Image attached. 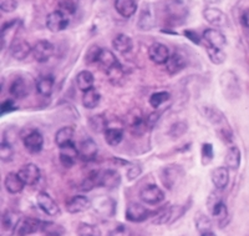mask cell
I'll return each mask as SVG.
<instances>
[{"label":"cell","instance_id":"cell-1","mask_svg":"<svg viewBox=\"0 0 249 236\" xmlns=\"http://www.w3.org/2000/svg\"><path fill=\"white\" fill-rule=\"evenodd\" d=\"M219 85H221L222 93L224 98L228 100H237L241 97V84L238 80L237 75L231 70L222 73L219 77Z\"/></svg>","mask_w":249,"mask_h":236},{"label":"cell","instance_id":"cell-2","mask_svg":"<svg viewBox=\"0 0 249 236\" xmlns=\"http://www.w3.org/2000/svg\"><path fill=\"white\" fill-rule=\"evenodd\" d=\"M218 191H219V189L211 194L208 201H207V206H208V210L211 211V215L219 222V226L222 228L223 226L222 222L227 221V217H228V209H227V205L224 204Z\"/></svg>","mask_w":249,"mask_h":236},{"label":"cell","instance_id":"cell-3","mask_svg":"<svg viewBox=\"0 0 249 236\" xmlns=\"http://www.w3.org/2000/svg\"><path fill=\"white\" fill-rule=\"evenodd\" d=\"M183 169L179 165H167L164 166L161 171V180L163 182L164 188L172 190L183 177Z\"/></svg>","mask_w":249,"mask_h":236},{"label":"cell","instance_id":"cell-4","mask_svg":"<svg viewBox=\"0 0 249 236\" xmlns=\"http://www.w3.org/2000/svg\"><path fill=\"white\" fill-rule=\"evenodd\" d=\"M23 26L21 20H10L9 23L1 29V50L12 48L13 44L15 43V38H17L18 30Z\"/></svg>","mask_w":249,"mask_h":236},{"label":"cell","instance_id":"cell-5","mask_svg":"<svg viewBox=\"0 0 249 236\" xmlns=\"http://www.w3.org/2000/svg\"><path fill=\"white\" fill-rule=\"evenodd\" d=\"M92 208L102 217H111L116 214V201L108 197H97L93 199Z\"/></svg>","mask_w":249,"mask_h":236},{"label":"cell","instance_id":"cell-6","mask_svg":"<svg viewBox=\"0 0 249 236\" xmlns=\"http://www.w3.org/2000/svg\"><path fill=\"white\" fill-rule=\"evenodd\" d=\"M69 25V15L61 10L51 12L46 18V28L53 33L65 30Z\"/></svg>","mask_w":249,"mask_h":236},{"label":"cell","instance_id":"cell-7","mask_svg":"<svg viewBox=\"0 0 249 236\" xmlns=\"http://www.w3.org/2000/svg\"><path fill=\"white\" fill-rule=\"evenodd\" d=\"M166 197L164 195V191H162L155 184H150V185H146L141 191H140V199L144 202V204L148 205H159L160 202H162Z\"/></svg>","mask_w":249,"mask_h":236},{"label":"cell","instance_id":"cell-8","mask_svg":"<svg viewBox=\"0 0 249 236\" xmlns=\"http://www.w3.org/2000/svg\"><path fill=\"white\" fill-rule=\"evenodd\" d=\"M188 14V9L182 0H171L167 5V15L173 24H181Z\"/></svg>","mask_w":249,"mask_h":236},{"label":"cell","instance_id":"cell-9","mask_svg":"<svg viewBox=\"0 0 249 236\" xmlns=\"http://www.w3.org/2000/svg\"><path fill=\"white\" fill-rule=\"evenodd\" d=\"M151 216V211L139 202H130L126 208V220L131 222H142Z\"/></svg>","mask_w":249,"mask_h":236},{"label":"cell","instance_id":"cell-10","mask_svg":"<svg viewBox=\"0 0 249 236\" xmlns=\"http://www.w3.org/2000/svg\"><path fill=\"white\" fill-rule=\"evenodd\" d=\"M54 55V45L48 40H39L33 48V57L37 63H46Z\"/></svg>","mask_w":249,"mask_h":236},{"label":"cell","instance_id":"cell-11","mask_svg":"<svg viewBox=\"0 0 249 236\" xmlns=\"http://www.w3.org/2000/svg\"><path fill=\"white\" fill-rule=\"evenodd\" d=\"M24 146L30 154H37L43 150L44 137L37 130H30L23 139Z\"/></svg>","mask_w":249,"mask_h":236},{"label":"cell","instance_id":"cell-12","mask_svg":"<svg viewBox=\"0 0 249 236\" xmlns=\"http://www.w3.org/2000/svg\"><path fill=\"white\" fill-rule=\"evenodd\" d=\"M31 91V83L25 77H17L10 85V94L15 99H24Z\"/></svg>","mask_w":249,"mask_h":236},{"label":"cell","instance_id":"cell-13","mask_svg":"<svg viewBox=\"0 0 249 236\" xmlns=\"http://www.w3.org/2000/svg\"><path fill=\"white\" fill-rule=\"evenodd\" d=\"M41 226H43V221L35 217H24L20 221L19 226L17 229L18 236H28L31 234L40 233L41 231Z\"/></svg>","mask_w":249,"mask_h":236},{"label":"cell","instance_id":"cell-14","mask_svg":"<svg viewBox=\"0 0 249 236\" xmlns=\"http://www.w3.org/2000/svg\"><path fill=\"white\" fill-rule=\"evenodd\" d=\"M36 202L39 205V208L49 215V216H56L60 214L59 205L54 201V199L49 195L48 193H39L36 197Z\"/></svg>","mask_w":249,"mask_h":236},{"label":"cell","instance_id":"cell-15","mask_svg":"<svg viewBox=\"0 0 249 236\" xmlns=\"http://www.w3.org/2000/svg\"><path fill=\"white\" fill-rule=\"evenodd\" d=\"M170 55L171 54L168 48L162 43H153L148 48V58L151 59V61H153L157 65H162V64L167 63Z\"/></svg>","mask_w":249,"mask_h":236},{"label":"cell","instance_id":"cell-16","mask_svg":"<svg viewBox=\"0 0 249 236\" xmlns=\"http://www.w3.org/2000/svg\"><path fill=\"white\" fill-rule=\"evenodd\" d=\"M18 174L23 179V181L25 182V185L30 186L37 184V181L40 180V177H41V171H40L39 166L35 165V164H31V162L21 166L20 170L18 171Z\"/></svg>","mask_w":249,"mask_h":236},{"label":"cell","instance_id":"cell-17","mask_svg":"<svg viewBox=\"0 0 249 236\" xmlns=\"http://www.w3.org/2000/svg\"><path fill=\"white\" fill-rule=\"evenodd\" d=\"M59 153L60 161L65 168H71V166L75 165L77 157H80L79 155V149L75 146L74 142H70L68 145L61 146Z\"/></svg>","mask_w":249,"mask_h":236},{"label":"cell","instance_id":"cell-18","mask_svg":"<svg viewBox=\"0 0 249 236\" xmlns=\"http://www.w3.org/2000/svg\"><path fill=\"white\" fill-rule=\"evenodd\" d=\"M121 184V177L116 170H102L99 174V186L105 189H116Z\"/></svg>","mask_w":249,"mask_h":236},{"label":"cell","instance_id":"cell-19","mask_svg":"<svg viewBox=\"0 0 249 236\" xmlns=\"http://www.w3.org/2000/svg\"><path fill=\"white\" fill-rule=\"evenodd\" d=\"M91 206V201L85 195H76L69 199L66 202V211L70 214H79L82 211L88 210Z\"/></svg>","mask_w":249,"mask_h":236},{"label":"cell","instance_id":"cell-20","mask_svg":"<svg viewBox=\"0 0 249 236\" xmlns=\"http://www.w3.org/2000/svg\"><path fill=\"white\" fill-rule=\"evenodd\" d=\"M97 151H99V148H97L96 142L90 139V138H88V139L82 140L81 145L79 148L80 159L86 162L92 161L96 157Z\"/></svg>","mask_w":249,"mask_h":236},{"label":"cell","instance_id":"cell-21","mask_svg":"<svg viewBox=\"0 0 249 236\" xmlns=\"http://www.w3.org/2000/svg\"><path fill=\"white\" fill-rule=\"evenodd\" d=\"M203 39L206 40L207 45L214 46V48H223L227 43V39L224 34L214 28L206 29L202 34Z\"/></svg>","mask_w":249,"mask_h":236},{"label":"cell","instance_id":"cell-22","mask_svg":"<svg viewBox=\"0 0 249 236\" xmlns=\"http://www.w3.org/2000/svg\"><path fill=\"white\" fill-rule=\"evenodd\" d=\"M20 221H21V219H20L19 214L12 210H5L3 213V216H1V229L5 233L17 231Z\"/></svg>","mask_w":249,"mask_h":236},{"label":"cell","instance_id":"cell-23","mask_svg":"<svg viewBox=\"0 0 249 236\" xmlns=\"http://www.w3.org/2000/svg\"><path fill=\"white\" fill-rule=\"evenodd\" d=\"M203 17L213 26H224L227 24V18L221 9L213 8V6L206 8L203 12Z\"/></svg>","mask_w":249,"mask_h":236},{"label":"cell","instance_id":"cell-24","mask_svg":"<svg viewBox=\"0 0 249 236\" xmlns=\"http://www.w3.org/2000/svg\"><path fill=\"white\" fill-rule=\"evenodd\" d=\"M4 186L9 194H19L23 191L25 182L18 173H9L4 179Z\"/></svg>","mask_w":249,"mask_h":236},{"label":"cell","instance_id":"cell-25","mask_svg":"<svg viewBox=\"0 0 249 236\" xmlns=\"http://www.w3.org/2000/svg\"><path fill=\"white\" fill-rule=\"evenodd\" d=\"M211 177H212V182L214 188L223 190V189L227 188L228 182H230V171H228V168H224V166L215 168Z\"/></svg>","mask_w":249,"mask_h":236},{"label":"cell","instance_id":"cell-26","mask_svg":"<svg viewBox=\"0 0 249 236\" xmlns=\"http://www.w3.org/2000/svg\"><path fill=\"white\" fill-rule=\"evenodd\" d=\"M164 65H166V69H167V71L171 75H175L181 73L186 68L187 61L184 59V57H182L179 53H175V54L170 55L167 63L164 64Z\"/></svg>","mask_w":249,"mask_h":236},{"label":"cell","instance_id":"cell-27","mask_svg":"<svg viewBox=\"0 0 249 236\" xmlns=\"http://www.w3.org/2000/svg\"><path fill=\"white\" fill-rule=\"evenodd\" d=\"M115 9L121 17L131 18L137 12L136 0H115Z\"/></svg>","mask_w":249,"mask_h":236},{"label":"cell","instance_id":"cell-28","mask_svg":"<svg viewBox=\"0 0 249 236\" xmlns=\"http://www.w3.org/2000/svg\"><path fill=\"white\" fill-rule=\"evenodd\" d=\"M10 50H12V57L15 60H19V61L26 59L29 57V54L33 53V48H31L30 44L28 41H25V40H19V41L13 44Z\"/></svg>","mask_w":249,"mask_h":236},{"label":"cell","instance_id":"cell-29","mask_svg":"<svg viewBox=\"0 0 249 236\" xmlns=\"http://www.w3.org/2000/svg\"><path fill=\"white\" fill-rule=\"evenodd\" d=\"M173 221V206H163L155 211L152 215V224L155 225H164Z\"/></svg>","mask_w":249,"mask_h":236},{"label":"cell","instance_id":"cell-30","mask_svg":"<svg viewBox=\"0 0 249 236\" xmlns=\"http://www.w3.org/2000/svg\"><path fill=\"white\" fill-rule=\"evenodd\" d=\"M112 46L115 50L121 53V54H127V53H130L132 50L133 41L128 35L119 34L117 37L113 38Z\"/></svg>","mask_w":249,"mask_h":236},{"label":"cell","instance_id":"cell-31","mask_svg":"<svg viewBox=\"0 0 249 236\" xmlns=\"http://www.w3.org/2000/svg\"><path fill=\"white\" fill-rule=\"evenodd\" d=\"M241 160H242V154L241 150L237 148V146H231L228 149L226 154V157H224V162H226V166L231 170H238L239 166H241Z\"/></svg>","mask_w":249,"mask_h":236},{"label":"cell","instance_id":"cell-32","mask_svg":"<svg viewBox=\"0 0 249 236\" xmlns=\"http://www.w3.org/2000/svg\"><path fill=\"white\" fill-rule=\"evenodd\" d=\"M97 64L101 66V69H104L105 71H108L111 68H113V66H116L117 64H120V61L117 60L116 55L113 54L112 51L108 50V49H101Z\"/></svg>","mask_w":249,"mask_h":236},{"label":"cell","instance_id":"cell-33","mask_svg":"<svg viewBox=\"0 0 249 236\" xmlns=\"http://www.w3.org/2000/svg\"><path fill=\"white\" fill-rule=\"evenodd\" d=\"M54 89V78L51 75H44L36 80V90L43 97H50Z\"/></svg>","mask_w":249,"mask_h":236},{"label":"cell","instance_id":"cell-34","mask_svg":"<svg viewBox=\"0 0 249 236\" xmlns=\"http://www.w3.org/2000/svg\"><path fill=\"white\" fill-rule=\"evenodd\" d=\"M100 93L95 88H91L89 90L84 91L82 95V105L86 109H95L100 104Z\"/></svg>","mask_w":249,"mask_h":236},{"label":"cell","instance_id":"cell-35","mask_svg":"<svg viewBox=\"0 0 249 236\" xmlns=\"http://www.w3.org/2000/svg\"><path fill=\"white\" fill-rule=\"evenodd\" d=\"M93 83H95V78L91 71L82 70L76 75V85L81 91H86L93 88Z\"/></svg>","mask_w":249,"mask_h":236},{"label":"cell","instance_id":"cell-36","mask_svg":"<svg viewBox=\"0 0 249 236\" xmlns=\"http://www.w3.org/2000/svg\"><path fill=\"white\" fill-rule=\"evenodd\" d=\"M72 138H74V128L65 126V128L57 130V133L55 134V142L59 148H61V146H65L72 142Z\"/></svg>","mask_w":249,"mask_h":236},{"label":"cell","instance_id":"cell-37","mask_svg":"<svg viewBox=\"0 0 249 236\" xmlns=\"http://www.w3.org/2000/svg\"><path fill=\"white\" fill-rule=\"evenodd\" d=\"M104 134H105V140L108 145L117 146L124 140V131L121 128H108Z\"/></svg>","mask_w":249,"mask_h":236},{"label":"cell","instance_id":"cell-38","mask_svg":"<svg viewBox=\"0 0 249 236\" xmlns=\"http://www.w3.org/2000/svg\"><path fill=\"white\" fill-rule=\"evenodd\" d=\"M155 17L152 14V10L150 9V6H146V8L142 9L141 14H140L139 19V26L142 30H150L155 26Z\"/></svg>","mask_w":249,"mask_h":236},{"label":"cell","instance_id":"cell-39","mask_svg":"<svg viewBox=\"0 0 249 236\" xmlns=\"http://www.w3.org/2000/svg\"><path fill=\"white\" fill-rule=\"evenodd\" d=\"M195 224H196V229L198 231L199 234H207L211 233L212 231V221L208 216H207L206 214L203 213H198L196 215L195 217Z\"/></svg>","mask_w":249,"mask_h":236},{"label":"cell","instance_id":"cell-40","mask_svg":"<svg viewBox=\"0 0 249 236\" xmlns=\"http://www.w3.org/2000/svg\"><path fill=\"white\" fill-rule=\"evenodd\" d=\"M89 125L95 133H105L107 130V120L104 115L97 114L93 115L89 119Z\"/></svg>","mask_w":249,"mask_h":236},{"label":"cell","instance_id":"cell-41","mask_svg":"<svg viewBox=\"0 0 249 236\" xmlns=\"http://www.w3.org/2000/svg\"><path fill=\"white\" fill-rule=\"evenodd\" d=\"M207 54L208 58L215 65H221L226 61V53L222 50V48H214V46L207 45Z\"/></svg>","mask_w":249,"mask_h":236},{"label":"cell","instance_id":"cell-42","mask_svg":"<svg viewBox=\"0 0 249 236\" xmlns=\"http://www.w3.org/2000/svg\"><path fill=\"white\" fill-rule=\"evenodd\" d=\"M76 234L77 236H101V230H100L99 226H96V225L81 222L77 226Z\"/></svg>","mask_w":249,"mask_h":236},{"label":"cell","instance_id":"cell-43","mask_svg":"<svg viewBox=\"0 0 249 236\" xmlns=\"http://www.w3.org/2000/svg\"><path fill=\"white\" fill-rule=\"evenodd\" d=\"M99 174H100L99 170L91 171V173L88 175V177L82 180L81 186H80L81 190L90 191L92 190L93 188H97V186H99Z\"/></svg>","mask_w":249,"mask_h":236},{"label":"cell","instance_id":"cell-44","mask_svg":"<svg viewBox=\"0 0 249 236\" xmlns=\"http://www.w3.org/2000/svg\"><path fill=\"white\" fill-rule=\"evenodd\" d=\"M106 75H107V79L110 80V83L113 85H117L119 83H121L124 78V70L122 68L121 64H117L116 66L111 68L110 70L106 71Z\"/></svg>","mask_w":249,"mask_h":236},{"label":"cell","instance_id":"cell-45","mask_svg":"<svg viewBox=\"0 0 249 236\" xmlns=\"http://www.w3.org/2000/svg\"><path fill=\"white\" fill-rule=\"evenodd\" d=\"M46 236H61L62 234L65 233V229L61 228L60 225L55 224L51 221H43V226H41V231Z\"/></svg>","mask_w":249,"mask_h":236},{"label":"cell","instance_id":"cell-46","mask_svg":"<svg viewBox=\"0 0 249 236\" xmlns=\"http://www.w3.org/2000/svg\"><path fill=\"white\" fill-rule=\"evenodd\" d=\"M187 130H188V125H187L186 121L182 120V121H177L171 125L170 130H168V135L172 139H179V138L186 134Z\"/></svg>","mask_w":249,"mask_h":236},{"label":"cell","instance_id":"cell-47","mask_svg":"<svg viewBox=\"0 0 249 236\" xmlns=\"http://www.w3.org/2000/svg\"><path fill=\"white\" fill-rule=\"evenodd\" d=\"M170 93L168 91H157L155 94H152L150 97V104L152 108L159 109L160 106L163 105L164 102L168 101L170 99Z\"/></svg>","mask_w":249,"mask_h":236},{"label":"cell","instance_id":"cell-48","mask_svg":"<svg viewBox=\"0 0 249 236\" xmlns=\"http://www.w3.org/2000/svg\"><path fill=\"white\" fill-rule=\"evenodd\" d=\"M204 115L208 120H210L212 124H221V122L226 121V118L222 115V113L219 110H217L215 108H204Z\"/></svg>","mask_w":249,"mask_h":236},{"label":"cell","instance_id":"cell-49","mask_svg":"<svg viewBox=\"0 0 249 236\" xmlns=\"http://www.w3.org/2000/svg\"><path fill=\"white\" fill-rule=\"evenodd\" d=\"M77 5H79L77 0H59L60 10L66 13L68 15L75 14L77 10Z\"/></svg>","mask_w":249,"mask_h":236},{"label":"cell","instance_id":"cell-50","mask_svg":"<svg viewBox=\"0 0 249 236\" xmlns=\"http://www.w3.org/2000/svg\"><path fill=\"white\" fill-rule=\"evenodd\" d=\"M0 157H1V160L4 162L12 161V159L14 157V149L12 148V145L9 142H1V146H0Z\"/></svg>","mask_w":249,"mask_h":236},{"label":"cell","instance_id":"cell-51","mask_svg":"<svg viewBox=\"0 0 249 236\" xmlns=\"http://www.w3.org/2000/svg\"><path fill=\"white\" fill-rule=\"evenodd\" d=\"M213 157H214V151H213V146L208 142L203 144L202 145V164L203 165H207L210 164L213 160Z\"/></svg>","mask_w":249,"mask_h":236},{"label":"cell","instance_id":"cell-52","mask_svg":"<svg viewBox=\"0 0 249 236\" xmlns=\"http://www.w3.org/2000/svg\"><path fill=\"white\" fill-rule=\"evenodd\" d=\"M100 53H101V48L97 45H92L89 48V50L86 51L85 59L88 61V64H95L97 63V60H99Z\"/></svg>","mask_w":249,"mask_h":236},{"label":"cell","instance_id":"cell-53","mask_svg":"<svg viewBox=\"0 0 249 236\" xmlns=\"http://www.w3.org/2000/svg\"><path fill=\"white\" fill-rule=\"evenodd\" d=\"M108 236H132V233L126 225H119L108 233Z\"/></svg>","mask_w":249,"mask_h":236},{"label":"cell","instance_id":"cell-54","mask_svg":"<svg viewBox=\"0 0 249 236\" xmlns=\"http://www.w3.org/2000/svg\"><path fill=\"white\" fill-rule=\"evenodd\" d=\"M0 8L4 13H12L18 8L17 0H0Z\"/></svg>","mask_w":249,"mask_h":236},{"label":"cell","instance_id":"cell-55","mask_svg":"<svg viewBox=\"0 0 249 236\" xmlns=\"http://www.w3.org/2000/svg\"><path fill=\"white\" fill-rule=\"evenodd\" d=\"M18 109V106L15 105V102L13 100H4L0 105V111H1V115L9 114L12 111H15Z\"/></svg>","mask_w":249,"mask_h":236},{"label":"cell","instance_id":"cell-56","mask_svg":"<svg viewBox=\"0 0 249 236\" xmlns=\"http://www.w3.org/2000/svg\"><path fill=\"white\" fill-rule=\"evenodd\" d=\"M241 25L246 34L249 35V8L244 9L241 14Z\"/></svg>","mask_w":249,"mask_h":236},{"label":"cell","instance_id":"cell-57","mask_svg":"<svg viewBox=\"0 0 249 236\" xmlns=\"http://www.w3.org/2000/svg\"><path fill=\"white\" fill-rule=\"evenodd\" d=\"M160 117H161V113L160 111H153L152 114L148 115V118L146 119V122H147V126L148 129H152L153 126L157 124V121H159Z\"/></svg>","mask_w":249,"mask_h":236},{"label":"cell","instance_id":"cell-58","mask_svg":"<svg viewBox=\"0 0 249 236\" xmlns=\"http://www.w3.org/2000/svg\"><path fill=\"white\" fill-rule=\"evenodd\" d=\"M184 37H186L187 39H190L192 43L197 44V45L201 44V38H199V35L197 34L195 30H184Z\"/></svg>","mask_w":249,"mask_h":236},{"label":"cell","instance_id":"cell-59","mask_svg":"<svg viewBox=\"0 0 249 236\" xmlns=\"http://www.w3.org/2000/svg\"><path fill=\"white\" fill-rule=\"evenodd\" d=\"M141 174V168L139 165H132L127 170V179L128 180H135L137 177Z\"/></svg>","mask_w":249,"mask_h":236},{"label":"cell","instance_id":"cell-60","mask_svg":"<svg viewBox=\"0 0 249 236\" xmlns=\"http://www.w3.org/2000/svg\"><path fill=\"white\" fill-rule=\"evenodd\" d=\"M201 236H217L215 235L214 233H213V231H211V233H207V234H202Z\"/></svg>","mask_w":249,"mask_h":236}]
</instances>
